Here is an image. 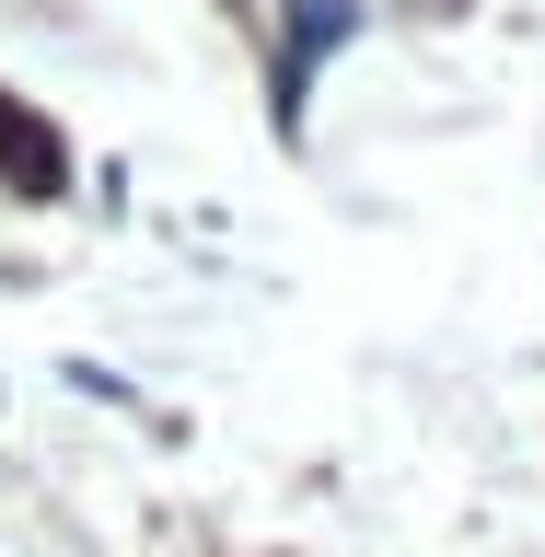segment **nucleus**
Here are the masks:
<instances>
[{
    "label": "nucleus",
    "instance_id": "f257e3e1",
    "mask_svg": "<svg viewBox=\"0 0 545 557\" xmlns=\"http://www.w3.org/2000/svg\"><path fill=\"white\" fill-rule=\"evenodd\" d=\"M0 163H12V198H59V139H47V128H35V116H24V104H0Z\"/></svg>",
    "mask_w": 545,
    "mask_h": 557
}]
</instances>
